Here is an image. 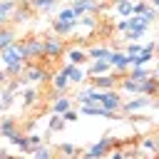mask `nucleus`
<instances>
[{
  "label": "nucleus",
  "instance_id": "obj_1",
  "mask_svg": "<svg viewBox=\"0 0 159 159\" xmlns=\"http://www.w3.org/2000/svg\"><path fill=\"white\" fill-rule=\"evenodd\" d=\"M65 50H67V47H65V40H62L60 35H47V37H45V52H42L40 62L52 65V62H55Z\"/></svg>",
  "mask_w": 159,
  "mask_h": 159
},
{
  "label": "nucleus",
  "instance_id": "obj_2",
  "mask_svg": "<svg viewBox=\"0 0 159 159\" xmlns=\"http://www.w3.org/2000/svg\"><path fill=\"white\" fill-rule=\"evenodd\" d=\"M129 20V30L124 32V40L127 42H137V40H142L144 35H147V30H149V20L147 17H142V15H129L127 17Z\"/></svg>",
  "mask_w": 159,
  "mask_h": 159
},
{
  "label": "nucleus",
  "instance_id": "obj_3",
  "mask_svg": "<svg viewBox=\"0 0 159 159\" xmlns=\"http://www.w3.org/2000/svg\"><path fill=\"white\" fill-rule=\"evenodd\" d=\"M22 45V55L27 62H40L42 52H45V37H25Z\"/></svg>",
  "mask_w": 159,
  "mask_h": 159
},
{
  "label": "nucleus",
  "instance_id": "obj_4",
  "mask_svg": "<svg viewBox=\"0 0 159 159\" xmlns=\"http://www.w3.org/2000/svg\"><path fill=\"white\" fill-rule=\"evenodd\" d=\"M119 142H122V139H114V137H109V134H107V137H102L99 142H94V144L84 152V157H107V154H109V149H112V147H117Z\"/></svg>",
  "mask_w": 159,
  "mask_h": 159
},
{
  "label": "nucleus",
  "instance_id": "obj_5",
  "mask_svg": "<svg viewBox=\"0 0 159 159\" xmlns=\"http://www.w3.org/2000/svg\"><path fill=\"white\" fill-rule=\"evenodd\" d=\"M109 65H112V72L122 77V75L129 70V57H127V52H124V50H112V55H109Z\"/></svg>",
  "mask_w": 159,
  "mask_h": 159
},
{
  "label": "nucleus",
  "instance_id": "obj_6",
  "mask_svg": "<svg viewBox=\"0 0 159 159\" xmlns=\"http://www.w3.org/2000/svg\"><path fill=\"white\" fill-rule=\"evenodd\" d=\"M62 72H67L70 77V84H84L89 77H87V70H82V65H72V62H65L60 67Z\"/></svg>",
  "mask_w": 159,
  "mask_h": 159
},
{
  "label": "nucleus",
  "instance_id": "obj_7",
  "mask_svg": "<svg viewBox=\"0 0 159 159\" xmlns=\"http://www.w3.org/2000/svg\"><path fill=\"white\" fill-rule=\"evenodd\" d=\"M149 104H152V99H149L147 94H137L134 99H122L119 112H124V114H134V112H139V109H144V107H149Z\"/></svg>",
  "mask_w": 159,
  "mask_h": 159
},
{
  "label": "nucleus",
  "instance_id": "obj_8",
  "mask_svg": "<svg viewBox=\"0 0 159 159\" xmlns=\"http://www.w3.org/2000/svg\"><path fill=\"white\" fill-rule=\"evenodd\" d=\"M15 60H25V55H22V45H20V42H10L7 47L0 50V62H2V67L10 65V62H15Z\"/></svg>",
  "mask_w": 159,
  "mask_h": 159
},
{
  "label": "nucleus",
  "instance_id": "obj_9",
  "mask_svg": "<svg viewBox=\"0 0 159 159\" xmlns=\"http://www.w3.org/2000/svg\"><path fill=\"white\" fill-rule=\"evenodd\" d=\"M89 82H92L94 89H114L117 82H119V75H114V72H104V75H94V77H89Z\"/></svg>",
  "mask_w": 159,
  "mask_h": 159
},
{
  "label": "nucleus",
  "instance_id": "obj_10",
  "mask_svg": "<svg viewBox=\"0 0 159 159\" xmlns=\"http://www.w3.org/2000/svg\"><path fill=\"white\" fill-rule=\"evenodd\" d=\"M80 112L87 114V117H104V119H114L117 117V112H112V109H107L102 104H80Z\"/></svg>",
  "mask_w": 159,
  "mask_h": 159
},
{
  "label": "nucleus",
  "instance_id": "obj_11",
  "mask_svg": "<svg viewBox=\"0 0 159 159\" xmlns=\"http://www.w3.org/2000/svg\"><path fill=\"white\" fill-rule=\"evenodd\" d=\"M75 27H77V22H67V20H52V32L55 35H60V37H67V35H72L75 32Z\"/></svg>",
  "mask_w": 159,
  "mask_h": 159
},
{
  "label": "nucleus",
  "instance_id": "obj_12",
  "mask_svg": "<svg viewBox=\"0 0 159 159\" xmlns=\"http://www.w3.org/2000/svg\"><path fill=\"white\" fill-rule=\"evenodd\" d=\"M104 72H112V65H109V60H89V67H87V77H94V75H104Z\"/></svg>",
  "mask_w": 159,
  "mask_h": 159
},
{
  "label": "nucleus",
  "instance_id": "obj_13",
  "mask_svg": "<svg viewBox=\"0 0 159 159\" xmlns=\"http://www.w3.org/2000/svg\"><path fill=\"white\" fill-rule=\"evenodd\" d=\"M72 10L80 15H87V12H97V0H75L72 2Z\"/></svg>",
  "mask_w": 159,
  "mask_h": 159
},
{
  "label": "nucleus",
  "instance_id": "obj_14",
  "mask_svg": "<svg viewBox=\"0 0 159 159\" xmlns=\"http://www.w3.org/2000/svg\"><path fill=\"white\" fill-rule=\"evenodd\" d=\"M109 55H112V47H104V45L87 47V57L89 60H109Z\"/></svg>",
  "mask_w": 159,
  "mask_h": 159
},
{
  "label": "nucleus",
  "instance_id": "obj_15",
  "mask_svg": "<svg viewBox=\"0 0 159 159\" xmlns=\"http://www.w3.org/2000/svg\"><path fill=\"white\" fill-rule=\"evenodd\" d=\"M65 52H67V62H72V65H84V62H89V57H87V50L70 47V50H65Z\"/></svg>",
  "mask_w": 159,
  "mask_h": 159
},
{
  "label": "nucleus",
  "instance_id": "obj_16",
  "mask_svg": "<svg viewBox=\"0 0 159 159\" xmlns=\"http://www.w3.org/2000/svg\"><path fill=\"white\" fill-rule=\"evenodd\" d=\"M7 142H10L15 149H20V152H30V149H27V137H25L22 129H15V132L7 137Z\"/></svg>",
  "mask_w": 159,
  "mask_h": 159
},
{
  "label": "nucleus",
  "instance_id": "obj_17",
  "mask_svg": "<svg viewBox=\"0 0 159 159\" xmlns=\"http://www.w3.org/2000/svg\"><path fill=\"white\" fill-rule=\"evenodd\" d=\"M15 129H20L17 119H15V117H2V122H0V137H2V139H7Z\"/></svg>",
  "mask_w": 159,
  "mask_h": 159
},
{
  "label": "nucleus",
  "instance_id": "obj_18",
  "mask_svg": "<svg viewBox=\"0 0 159 159\" xmlns=\"http://www.w3.org/2000/svg\"><path fill=\"white\" fill-rule=\"evenodd\" d=\"M67 87H70V77H67V72H62V70H60V72L52 77V89L62 94V92H67Z\"/></svg>",
  "mask_w": 159,
  "mask_h": 159
},
{
  "label": "nucleus",
  "instance_id": "obj_19",
  "mask_svg": "<svg viewBox=\"0 0 159 159\" xmlns=\"http://www.w3.org/2000/svg\"><path fill=\"white\" fill-rule=\"evenodd\" d=\"M70 107H72V99H70L65 92H62L57 99H52V112H55V114H62V112H67Z\"/></svg>",
  "mask_w": 159,
  "mask_h": 159
},
{
  "label": "nucleus",
  "instance_id": "obj_20",
  "mask_svg": "<svg viewBox=\"0 0 159 159\" xmlns=\"http://www.w3.org/2000/svg\"><path fill=\"white\" fill-rule=\"evenodd\" d=\"M25 67H27V60H15V62L5 65V72H7V77H20L25 72Z\"/></svg>",
  "mask_w": 159,
  "mask_h": 159
},
{
  "label": "nucleus",
  "instance_id": "obj_21",
  "mask_svg": "<svg viewBox=\"0 0 159 159\" xmlns=\"http://www.w3.org/2000/svg\"><path fill=\"white\" fill-rule=\"evenodd\" d=\"M15 7H17L15 0H0V20L7 22V20L12 17V12H15Z\"/></svg>",
  "mask_w": 159,
  "mask_h": 159
},
{
  "label": "nucleus",
  "instance_id": "obj_22",
  "mask_svg": "<svg viewBox=\"0 0 159 159\" xmlns=\"http://www.w3.org/2000/svg\"><path fill=\"white\" fill-rule=\"evenodd\" d=\"M124 75H127V77H132V80H147L152 72L147 70V65H137V67H129Z\"/></svg>",
  "mask_w": 159,
  "mask_h": 159
},
{
  "label": "nucleus",
  "instance_id": "obj_23",
  "mask_svg": "<svg viewBox=\"0 0 159 159\" xmlns=\"http://www.w3.org/2000/svg\"><path fill=\"white\" fill-rule=\"evenodd\" d=\"M122 157H137V139H127V142H119L117 144Z\"/></svg>",
  "mask_w": 159,
  "mask_h": 159
},
{
  "label": "nucleus",
  "instance_id": "obj_24",
  "mask_svg": "<svg viewBox=\"0 0 159 159\" xmlns=\"http://www.w3.org/2000/svg\"><path fill=\"white\" fill-rule=\"evenodd\" d=\"M10 42H15V32H12V27H2V25H0V50L7 47Z\"/></svg>",
  "mask_w": 159,
  "mask_h": 159
},
{
  "label": "nucleus",
  "instance_id": "obj_25",
  "mask_svg": "<svg viewBox=\"0 0 159 159\" xmlns=\"http://www.w3.org/2000/svg\"><path fill=\"white\" fill-rule=\"evenodd\" d=\"M132 2H134V0H119V2H114V10H117V15H122V17H129V15H132Z\"/></svg>",
  "mask_w": 159,
  "mask_h": 159
},
{
  "label": "nucleus",
  "instance_id": "obj_26",
  "mask_svg": "<svg viewBox=\"0 0 159 159\" xmlns=\"http://www.w3.org/2000/svg\"><path fill=\"white\" fill-rule=\"evenodd\" d=\"M65 124H67V122H65V117L52 112V117H50V132H52V134H55V132H62V129H65Z\"/></svg>",
  "mask_w": 159,
  "mask_h": 159
},
{
  "label": "nucleus",
  "instance_id": "obj_27",
  "mask_svg": "<svg viewBox=\"0 0 159 159\" xmlns=\"http://www.w3.org/2000/svg\"><path fill=\"white\" fill-rule=\"evenodd\" d=\"M25 137H27V149H30V154H32L40 144H45V139H42L37 132H30V134H25Z\"/></svg>",
  "mask_w": 159,
  "mask_h": 159
},
{
  "label": "nucleus",
  "instance_id": "obj_28",
  "mask_svg": "<svg viewBox=\"0 0 159 159\" xmlns=\"http://www.w3.org/2000/svg\"><path fill=\"white\" fill-rule=\"evenodd\" d=\"M57 20H67V22H77L80 17H77V12L72 10V5L70 7H62L60 12H57Z\"/></svg>",
  "mask_w": 159,
  "mask_h": 159
},
{
  "label": "nucleus",
  "instance_id": "obj_29",
  "mask_svg": "<svg viewBox=\"0 0 159 159\" xmlns=\"http://www.w3.org/2000/svg\"><path fill=\"white\" fill-rule=\"evenodd\" d=\"M35 102H37V89H35V87H27V89L22 92V104H25V107H32Z\"/></svg>",
  "mask_w": 159,
  "mask_h": 159
},
{
  "label": "nucleus",
  "instance_id": "obj_30",
  "mask_svg": "<svg viewBox=\"0 0 159 159\" xmlns=\"http://www.w3.org/2000/svg\"><path fill=\"white\" fill-rule=\"evenodd\" d=\"M92 89H94L92 84H89V87H82V89L77 92V97H75V102H77V104H87V102H89V92H92Z\"/></svg>",
  "mask_w": 159,
  "mask_h": 159
},
{
  "label": "nucleus",
  "instance_id": "obj_31",
  "mask_svg": "<svg viewBox=\"0 0 159 159\" xmlns=\"http://www.w3.org/2000/svg\"><path fill=\"white\" fill-rule=\"evenodd\" d=\"M57 152L65 154V157H77V154H80V147H75V144H60Z\"/></svg>",
  "mask_w": 159,
  "mask_h": 159
},
{
  "label": "nucleus",
  "instance_id": "obj_32",
  "mask_svg": "<svg viewBox=\"0 0 159 159\" xmlns=\"http://www.w3.org/2000/svg\"><path fill=\"white\" fill-rule=\"evenodd\" d=\"M57 0H32V10H52Z\"/></svg>",
  "mask_w": 159,
  "mask_h": 159
},
{
  "label": "nucleus",
  "instance_id": "obj_33",
  "mask_svg": "<svg viewBox=\"0 0 159 159\" xmlns=\"http://www.w3.org/2000/svg\"><path fill=\"white\" fill-rule=\"evenodd\" d=\"M32 154H35L37 159H47V157H52V154H55V149H50V147H45V144H40V147H37V149H35Z\"/></svg>",
  "mask_w": 159,
  "mask_h": 159
},
{
  "label": "nucleus",
  "instance_id": "obj_34",
  "mask_svg": "<svg viewBox=\"0 0 159 159\" xmlns=\"http://www.w3.org/2000/svg\"><path fill=\"white\" fill-rule=\"evenodd\" d=\"M147 7H149L147 0H134V2H132V15H142Z\"/></svg>",
  "mask_w": 159,
  "mask_h": 159
},
{
  "label": "nucleus",
  "instance_id": "obj_35",
  "mask_svg": "<svg viewBox=\"0 0 159 159\" xmlns=\"http://www.w3.org/2000/svg\"><path fill=\"white\" fill-rule=\"evenodd\" d=\"M142 47H144V42H139V40H137V42H129L124 52H127V55H139V52H142Z\"/></svg>",
  "mask_w": 159,
  "mask_h": 159
},
{
  "label": "nucleus",
  "instance_id": "obj_36",
  "mask_svg": "<svg viewBox=\"0 0 159 159\" xmlns=\"http://www.w3.org/2000/svg\"><path fill=\"white\" fill-rule=\"evenodd\" d=\"M142 17H147L149 22H154V20H157V7H154V5H149V7L142 12Z\"/></svg>",
  "mask_w": 159,
  "mask_h": 159
},
{
  "label": "nucleus",
  "instance_id": "obj_37",
  "mask_svg": "<svg viewBox=\"0 0 159 159\" xmlns=\"http://www.w3.org/2000/svg\"><path fill=\"white\" fill-rule=\"evenodd\" d=\"M62 117H65V122H77V117H80V114H77V112L70 107L67 112H62Z\"/></svg>",
  "mask_w": 159,
  "mask_h": 159
},
{
  "label": "nucleus",
  "instance_id": "obj_38",
  "mask_svg": "<svg viewBox=\"0 0 159 159\" xmlns=\"http://www.w3.org/2000/svg\"><path fill=\"white\" fill-rule=\"evenodd\" d=\"M117 30H119V32H127V30H129V20H127V17L119 20V22H117Z\"/></svg>",
  "mask_w": 159,
  "mask_h": 159
},
{
  "label": "nucleus",
  "instance_id": "obj_39",
  "mask_svg": "<svg viewBox=\"0 0 159 159\" xmlns=\"http://www.w3.org/2000/svg\"><path fill=\"white\" fill-rule=\"evenodd\" d=\"M7 80H10V77H7V72H5V67H2V70H0V82H2V84H5V82H7Z\"/></svg>",
  "mask_w": 159,
  "mask_h": 159
},
{
  "label": "nucleus",
  "instance_id": "obj_40",
  "mask_svg": "<svg viewBox=\"0 0 159 159\" xmlns=\"http://www.w3.org/2000/svg\"><path fill=\"white\" fill-rule=\"evenodd\" d=\"M154 142H157V154H159V134H154Z\"/></svg>",
  "mask_w": 159,
  "mask_h": 159
},
{
  "label": "nucleus",
  "instance_id": "obj_41",
  "mask_svg": "<svg viewBox=\"0 0 159 159\" xmlns=\"http://www.w3.org/2000/svg\"><path fill=\"white\" fill-rule=\"evenodd\" d=\"M154 52H157V55H159V40H157V42H154Z\"/></svg>",
  "mask_w": 159,
  "mask_h": 159
},
{
  "label": "nucleus",
  "instance_id": "obj_42",
  "mask_svg": "<svg viewBox=\"0 0 159 159\" xmlns=\"http://www.w3.org/2000/svg\"><path fill=\"white\" fill-rule=\"evenodd\" d=\"M152 5H154V7H157V10H159V0H152Z\"/></svg>",
  "mask_w": 159,
  "mask_h": 159
},
{
  "label": "nucleus",
  "instance_id": "obj_43",
  "mask_svg": "<svg viewBox=\"0 0 159 159\" xmlns=\"http://www.w3.org/2000/svg\"><path fill=\"white\" fill-rule=\"evenodd\" d=\"M2 92H5V87H2V82H0V97H2Z\"/></svg>",
  "mask_w": 159,
  "mask_h": 159
},
{
  "label": "nucleus",
  "instance_id": "obj_44",
  "mask_svg": "<svg viewBox=\"0 0 159 159\" xmlns=\"http://www.w3.org/2000/svg\"><path fill=\"white\" fill-rule=\"evenodd\" d=\"M2 109H5V104H2V102H0V114H2Z\"/></svg>",
  "mask_w": 159,
  "mask_h": 159
},
{
  "label": "nucleus",
  "instance_id": "obj_45",
  "mask_svg": "<svg viewBox=\"0 0 159 159\" xmlns=\"http://www.w3.org/2000/svg\"><path fill=\"white\" fill-rule=\"evenodd\" d=\"M157 77H159V65H157Z\"/></svg>",
  "mask_w": 159,
  "mask_h": 159
},
{
  "label": "nucleus",
  "instance_id": "obj_46",
  "mask_svg": "<svg viewBox=\"0 0 159 159\" xmlns=\"http://www.w3.org/2000/svg\"><path fill=\"white\" fill-rule=\"evenodd\" d=\"M157 17H159V10H157Z\"/></svg>",
  "mask_w": 159,
  "mask_h": 159
},
{
  "label": "nucleus",
  "instance_id": "obj_47",
  "mask_svg": "<svg viewBox=\"0 0 159 159\" xmlns=\"http://www.w3.org/2000/svg\"><path fill=\"white\" fill-rule=\"evenodd\" d=\"M0 25H5V22H2V20H0Z\"/></svg>",
  "mask_w": 159,
  "mask_h": 159
}]
</instances>
